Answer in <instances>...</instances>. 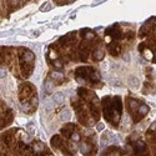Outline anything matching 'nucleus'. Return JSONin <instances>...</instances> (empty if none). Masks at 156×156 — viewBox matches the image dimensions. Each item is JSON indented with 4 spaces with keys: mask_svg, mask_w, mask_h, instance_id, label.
Here are the masks:
<instances>
[{
    "mask_svg": "<svg viewBox=\"0 0 156 156\" xmlns=\"http://www.w3.org/2000/svg\"><path fill=\"white\" fill-rule=\"evenodd\" d=\"M53 99H54V101H55V102H62V100H64V95H62L61 92L55 94Z\"/></svg>",
    "mask_w": 156,
    "mask_h": 156,
    "instance_id": "f257e3e1",
    "label": "nucleus"
},
{
    "mask_svg": "<svg viewBox=\"0 0 156 156\" xmlns=\"http://www.w3.org/2000/svg\"><path fill=\"white\" fill-rule=\"evenodd\" d=\"M69 119H70V111H69V110H65V111L61 114V120H69Z\"/></svg>",
    "mask_w": 156,
    "mask_h": 156,
    "instance_id": "f03ea898",
    "label": "nucleus"
}]
</instances>
